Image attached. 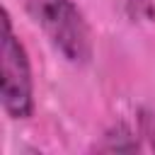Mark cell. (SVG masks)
I'll use <instances>...</instances> for the list:
<instances>
[{"label":"cell","mask_w":155,"mask_h":155,"mask_svg":"<svg viewBox=\"0 0 155 155\" xmlns=\"http://www.w3.org/2000/svg\"><path fill=\"white\" fill-rule=\"evenodd\" d=\"M140 131H143V136L150 140V145H153V150H155V114H145V116L140 119Z\"/></svg>","instance_id":"obj_4"},{"label":"cell","mask_w":155,"mask_h":155,"mask_svg":"<svg viewBox=\"0 0 155 155\" xmlns=\"http://www.w3.org/2000/svg\"><path fill=\"white\" fill-rule=\"evenodd\" d=\"M138 140L133 136V131L126 126V124H116L111 126L107 133H104V140L99 145V150H109V153H131V150H138Z\"/></svg>","instance_id":"obj_3"},{"label":"cell","mask_w":155,"mask_h":155,"mask_svg":"<svg viewBox=\"0 0 155 155\" xmlns=\"http://www.w3.org/2000/svg\"><path fill=\"white\" fill-rule=\"evenodd\" d=\"M0 102L2 111L24 121L34 114V75L31 61L12 29V17L2 7V34H0Z\"/></svg>","instance_id":"obj_2"},{"label":"cell","mask_w":155,"mask_h":155,"mask_svg":"<svg viewBox=\"0 0 155 155\" xmlns=\"http://www.w3.org/2000/svg\"><path fill=\"white\" fill-rule=\"evenodd\" d=\"M24 7L48 44L68 63L85 65L92 58V31L73 0H24Z\"/></svg>","instance_id":"obj_1"}]
</instances>
